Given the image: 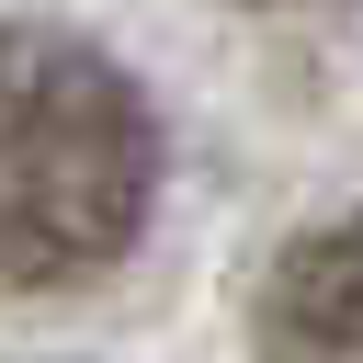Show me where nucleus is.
Returning <instances> with one entry per match:
<instances>
[{"label":"nucleus","mask_w":363,"mask_h":363,"mask_svg":"<svg viewBox=\"0 0 363 363\" xmlns=\"http://www.w3.org/2000/svg\"><path fill=\"white\" fill-rule=\"evenodd\" d=\"M159 113L68 23H0V295H68L147 238Z\"/></svg>","instance_id":"f257e3e1"},{"label":"nucleus","mask_w":363,"mask_h":363,"mask_svg":"<svg viewBox=\"0 0 363 363\" xmlns=\"http://www.w3.org/2000/svg\"><path fill=\"white\" fill-rule=\"evenodd\" d=\"M250 363H363V204L295 227L250 284Z\"/></svg>","instance_id":"f03ea898"},{"label":"nucleus","mask_w":363,"mask_h":363,"mask_svg":"<svg viewBox=\"0 0 363 363\" xmlns=\"http://www.w3.org/2000/svg\"><path fill=\"white\" fill-rule=\"evenodd\" d=\"M250 11H340V0H250Z\"/></svg>","instance_id":"7ed1b4c3"}]
</instances>
